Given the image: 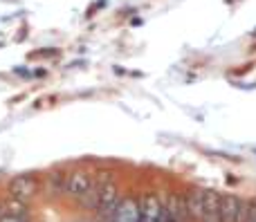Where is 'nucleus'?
<instances>
[{"instance_id":"1","label":"nucleus","mask_w":256,"mask_h":222,"mask_svg":"<svg viewBox=\"0 0 256 222\" xmlns=\"http://www.w3.org/2000/svg\"><path fill=\"white\" fill-rule=\"evenodd\" d=\"M94 191H97V209H94V218L97 220H110L115 214L117 205L122 200V189L115 180V173L110 171H102L94 178Z\"/></svg>"},{"instance_id":"2","label":"nucleus","mask_w":256,"mask_h":222,"mask_svg":"<svg viewBox=\"0 0 256 222\" xmlns=\"http://www.w3.org/2000/svg\"><path fill=\"white\" fill-rule=\"evenodd\" d=\"M94 191V175L86 169H76L68 173V184H66V198L72 200L74 205H81L90 193Z\"/></svg>"},{"instance_id":"3","label":"nucleus","mask_w":256,"mask_h":222,"mask_svg":"<svg viewBox=\"0 0 256 222\" xmlns=\"http://www.w3.org/2000/svg\"><path fill=\"white\" fill-rule=\"evenodd\" d=\"M38 193H40V180L32 173L14 175L7 182V198H14V200L30 202L32 205V200L38 198Z\"/></svg>"},{"instance_id":"4","label":"nucleus","mask_w":256,"mask_h":222,"mask_svg":"<svg viewBox=\"0 0 256 222\" xmlns=\"http://www.w3.org/2000/svg\"><path fill=\"white\" fill-rule=\"evenodd\" d=\"M140 222H162L164 220V200L158 191H146L140 196Z\"/></svg>"},{"instance_id":"5","label":"nucleus","mask_w":256,"mask_h":222,"mask_svg":"<svg viewBox=\"0 0 256 222\" xmlns=\"http://www.w3.org/2000/svg\"><path fill=\"white\" fill-rule=\"evenodd\" d=\"M142 214H140V198L137 196H122L120 205H117L115 214H112L110 222H140Z\"/></svg>"},{"instance_id":"6","label":"nucleus","mask_w":256,"mask_h":222,"mask_svg":"<svg viewBox=\"0 0 256 222\" xmlns=\"http://www.w3.org/2000/svg\"><path fill=\"white\" fill-rule=\"evenodd\" d=\"M243 207H245V200H240L234 193L220 196V222H240Z\"/></svg>"},{"instance_id":"7","label":"nucleus","mask_w":256,"mask_h":222,"mask_svg":"<svg viewBox=\"0 0 256 222\" xmlns=\"http://www.w3.org/2000/svg\"><path fill=\"white\" fill-rule=\"evenodd\" d=\"M186 209H189V220L202 222V218H204V189H189V191H186Z\"/></svg>"},{"instance_id":"8","label":"nucleus","mask_w":256,"mask_h":222,"mask_svg":"<svg viewBox=\"0 0 256 222\" xmlns=\"http://www.w3.org/2000/svg\"><path fill=\"white\" fill-rule=\"evenodd\" d=\"M66 184H68L66 171H50L45 175V193L50 198H66Z\"/></svg>"},{"instance_id":"9","label":"nucleus","mask_w":256,"mask_h":222,"mask_svg":"<svg viewBox=\"0 0 256 222\" xmlns=\"http://www.w3.org/2000/svg\"><path fill=\"white\" fill-rule=\"evenodd\" d=\"M2 211L7 216H16V218H22V220H34L30 202H20V200H14V198H7V200H2Z\"/></svg>"},{"instance_id":"10","label":"nucleus","mask_w":256,"mask_h":222,"mask_svg":"<svg viewBox=\"0 0 256 222\" xmlns=\"http://www.w3.org/2000/svg\"><path fill=\"white\" fill-rule=\"evenodd\" d=\"M0 222H34V220H22V218H16V216H7V214H4L2 218H0Z\"/></svg>"},{"instance_id":"11","label":"nucleus","mask_w":256,"mask_h":222,"mask_svg":"<svg viewBox=\"0 0 256 222\" xmlns=\"http://www.w3.org/2000/svg\"><path fill=\"white\" fill-rule=\"evenodd\" d=\"M202 222H220V211H218V214H209V216H204Z\"/></svg>"},{"instance_id":"12","label":"nucleus","mask_w":256,"mask_h":222,"mask_svg":"<svg viewBox=\"0 0 256 222\" xmlns=\"http://www.w3.org/2000/svg\"><path fill=\"white\" fill-rule=\"evenodd\" d=\"M248 222H256V202H250V218Z\"/></svg>"},{"instance_id":"13","label":"nucleus","mask_w":256,"mask_h":222,"mask_svg":"<svg viewBox=\"0 0 256 222\" xmlns=\"http://www.w3.org/2000/svg\"><path fill=\"white\" fill-rule=\"evenodd\" d=\"M14 72H16V74H20V76H30V74H32L30 70H22V67H16Z\"/></svg>"},{"instance_id":"14","label":"nucleus","mask_w":256,"mask_h":222,"mask_svg":"<svg viewBox=\"0 0 256 222\" xmlns=\"http://www.w3.org/2000/svg\"><path fill=\"white\" fill-rule=\"evenodd\" d=\"M72 222H94V220H86V218H79V220H72Z\"/></svg>"},{"instance_id":"15","label":"nucleus","mask_w":256,"mask_h":222,"mask_svg":"<svg viewBox=\"0 0 256 222\" xmlns=\"http://www.w3.org/2000/svg\"><path fill=\"white\" fill-rule=\"evenodd\" d=\"M4 216V211H2V200H0V218Z\"/></svg>"},{"instance_id":"16","label":"nucleus","mask_w":256,"mask_h":222,"mask_svg":"<svg viewBox=\"0 0 256 222\" xmlns=\"http://www.w3.org/2000/svg\"><path fill=\"white\" fill-rule=\"evenodd\" d=\"M94 222H110V220H97V218H94Z\"/></svg>"}]
</instances>
